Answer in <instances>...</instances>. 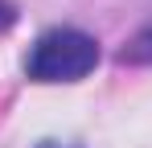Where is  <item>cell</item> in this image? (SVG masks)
Masks as SVG:
<instances>
[{
	"label": "cell",
	"instance_id": "obj_1",
	"mask_svg": "<svg viewBox=\"0 0 152 148\" xmlns=\"http://www.w3.org/2000/svg\"><path fill=\"white\" fill-rule=\"evenodd\" d=\"M99 66V41L82 29H45L25 53V74L33 82H78Z\"/></svg>",
	"mask_w": 152,
	"mask_h": 148
},
{
	"label": "cell",
	"instance_id": "obj_2",
	"mask_svg": "<svg viewBox=\"0 0 152 148\" xmlns=\"http://www.w3.org/2000/svg\"><path fill=\"white\" fill-rule=\"evenodd\" d=\"M119 62H132V66H144V62H152V29L136 33V37H132V41L119 49Z\"/></svg>",
	"mask_w": 152,
	"mask_h": 148
},
{
	"label": "cell",
	"instance_id": "obj_3",
	"mask_svg": "<svg viewBox=\"0 0 152 148\" xmlns=\"http://www.w3.org/2000/svg\"><path fill=\"white\" fill-rule=\"evenodd\" d=\"M12 21H17V8H12L8 0H0V33H4V29H12Z\"/></svg>",
	"mask_w": 152,
	"mask_h": 148
},
{
	"label": "cell",
	"instance_id": "obj_4",
	"mask_svg": "<svg viewBox=\"0 0 152 148\" xmlns=\"http://www.w3.org/2000/svg\"><path fill=\"white\" fill-rule=\"evenodd\" d=\"M41 148H62V144H41Z\"/></svg>",
	"mask_w": 152,
	"mask_h": 148
}]
</instances>
